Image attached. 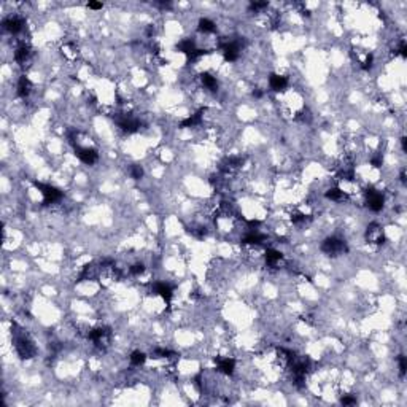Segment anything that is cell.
Returning <instances> with one entry per match:
<instances>
[{
    "instance_id": "6da1fadb",
    "label": "cell",
    "mask_w": 407,
    "mask_h": 407,
    "mask_svg": "<svg viewBox=\"0 0 407 407\" xmlns=\"http://www.w3.org/2000/svg\"><path fill=\"white\" fill-rule=\"evenodd\" d=\"M15 348L21 359H31L37 355V347L21 331H15Z\"/></svg>"
},
{
    "instance_id": "7a4b0ae2",
    "label": "cell",
    "mask_w": 407,
    "mask_h": 407,
    "mask_svg": "<svg viewBox=\"0 0 407 407\" xmlns=\"http://www.w3.org/2000/svg\"><path fill=\"white\" fill-rule=\"evenodd\" d=\"M320 248H322L323 253L328 255V256H339V255L347 253L348 246H347V242L342 237L331 236V237H326L323 240Z\"/></svg>"
},
{
    "instance_id": "3957f363",
    "label": "cell",
    "mask_w": 407,
    "mask_h": 407,
    "mask_svg": "<svg viewBox=\"0 0 407 407\" xmlns=\"http://www.w3.org/2000/svg\"><path fill=\"white\" fill-rule=\"evenodd\" d=\"M88 339L94 343L97 348H107L112 342V329L108 326H97L88 332Z\"/></svg>"
},
{
    "instance_id": "277c9868",
    "label": "cell",
    "mask_w": 407,
    "mask_h": 407,
    "mask_svg": "<svg viewBox=\"0 0 407 407\" xmlns=\"http://www.w3.org/2000/svg\"><path fill=\"white\" fill-rule=\"evenodd\" d=\"M33 185H35L37 190L42 193L43 205H53L64 197V194H62L61 190H57V188L51 186V185H45V183H40V181H33Z\"/></svg>"
},
{
    "instance_id": "5b68a950",
    "label": "cell",
    "mask_w": 407,
    "mask_h": 407,
    "mask_svg": "<svg viewBox=\"0 0 407 407\" xmlns=\"http://www.w3.org/2000/svg\"><path fill=\"white\" fill-rule=\"evenodd\" d=\"M366 204H368L369 210L377 213V212H380L383 209V205H385V196L382 194V191L369 188V190L366 191Z\"/></svg>"
},
{
    "instance_id": "8992f818",
    "label": "cell",
    "mask_w": 407,
    "mask_h": 407,
    "mask_svg": "<svg viewBox=\"0 0 407 407\" xmlns=\"http://www.w3.org/2000/svg\"><path fill=\"white\" fill-rule=\"evenodd\" d=\"M2 27L3 31H7L11 35H18L26 27V21L21 16H8L2 21Z\"/></svg>"
},
{
    "instance_id": "52a82bcc",
    "label": "cell",
    "mask_w": 407,
    "mask_h": 407,
    "mask_svg": "<svg viewBox=\"0 0 407 407\" xmlns=\"http://www.w3.org/2000/svg\"><path fill=\"white\" fill-rule=\"evenodd\" d=\"M366 240L372 245H382L385 242V234H383V228L379 223H371L366 229Z\"/></svg>"
},
{
    "instance_id": "ba28073f",
    "label": "cell",
    "mask_w": 407,
    "mask_h": 407,
    "mask_svg": "<svg viewBox=\"0 0 407 407\" xmlns=\"http://www.w3.org/2000/svg\"><path fill=\"white\" fill-rule=\"evenodd\" d=\"M75 154L78 156V159L86 165H93L99 161V153H97L94 148H88V147H80L75 145Z\"/></svg>"
},
{
    "instance_id": "9c48e42d",
    "label": "cell",
    "mask_w": 407,
    "mask_h": 407,
    "mask_svg": "<svg viewBox=\"0 0 407 407\" xmlns=\"http://www.w3.org/2000/svg\"><path fill=\"white\" fill-rule=\"evenodd\" d=\"M32 59V48L31 45L26 42H21L15 49V61L18 62L21 67L27 65Z\"/></svg>"
},
{
    "instance_id": "30bf717a",
    "label": "cell",
    "mask_w": 407,
    "mask_h": 407,
    "mask_svg": "<svg viewBox=\"0 0 407 407\" xmlns=\"http://www.w3.org/2000/svg\"><path fill=\"white\" fill-rule=\"evenodd\" d=\"M151 293L161 296L165 302L170 304L172 296H174V286H172L170 283H167V282H154L153 288H151Z\"/></svg>"
},
{
    "instance_id": "8fae6325",
    "label": "cell",
    "mask_w": 407,
    "mask_h": 407,
    "mask_svg": "<svg viewBox=\"0 0 407 407\" xmlns=\"http://www.w3.org/2000/svg\"><path fill=\"white\" fill-rule=\"evenodd\" d=\"M264 260H266V266L271 269H277L283 261V253L275 248H267L264 253Z\"/></svg>"
},
{
    "instance_id": "7c38bea8",
    "label": "cell",
    "mask_w": 407,
    "mask_h": 407,
    "mask_svg": "<svg viewBox=\"0 0 407 407\" xmlns=\"http://www.w3.org/2000/svg\"><path fill=\"white\" fill-rule=\"evenodd\" d=\"M288 78L283 77V75H277V73H272L271 77H269V88L275 93H280V91H285L288 88Z\"/></svg>"
},
{
    "instance_id": "4fadbf2b",
    "label": "cell",
    "mask_w": 407,
    "mask_h": 407,
    "mask_svg": "<svg viewBox=\"0 0 407 407\" xmlns=\"http://www.w3.org/2000/svg\"><path fill=\"white\" fill-rule=\"evenodd\" d=\"M16 94H18L21 99H27V97L32 94V83L26 75L19 77L18 84H16Z\"/></svg>"
},
{
    "instance_id": "5bb4252c",
    "label": "cell",
    "mask_w": 407,
    "mask_h": 407,
    "mask_svg": "<svg viewBox=\"0 0 407 407\" xmlns=\"http://www.w3.org/2000/svg\"><path fill=\"white\" fill-rule=\"evenodd\" d=\"M216 368L218 371L221 372V374H225V375H232L234 374V369H236V361H234L232 358H218L216 361Z\"/></svg>"
},
{
    "instance_id": "9a60e30c",
    "label": "cell",
    "mask_w": 407,
    "mask_h": 407,
    "mask_svg": "<svg viewBox=\"0 0 407 407\" xmlns=\"http://www.w3.org/2000/svg\"><path fill=\"white\" fill-rule=\"evenodd\" d=\"M200 83H202L204 88L210 91V93H218V88H220V83H218L216 77H213L209 72H205L200 75Z\"/></svg>"
},
{
    "instance_id": "2e32d148",
    "label": "cell",
    "mask_w": 407,
    "mask_h": 407,
    "mask_svg": "<svg viewBox=\"0 0 407 407\" xmlns=\"http://www.w3.org/2000/svg\"><path fill=\"white\" fill-rule=\"evenodd\" d=\"M325 197L332 200V202H343V200H347V193L342 191L341 188L334 186V188H329V190L325 193Z\"/></svg>"
},
{
    "instance_id": "e0dca14e",
    "label": "cell",
    "mask_w": 407,
    "mask_h": 407,
    "mask_svg": "<svg viewBox=\"0 0 407 407\" xmlns=\"http://www.w3.org/2000/svg\"><path fill=\"white\" fill-rule=\"evenodd\" d=\"M197 29H199V32H202V33H213L216 31V24L209 18H202V19H199Z\"/></svg>"
},
{
    "instance_id": "ac0fdd59",
    "label": "cell",
    "mask_w": 407,
    "mask_h": 407,
    "mask_svg": "<svg viewBox=\"0 0 407 407\" xmlns=\"http://www.w3.org/2000/svg\"><path fill=\"white\" fill-rule=\"evenodd\" d=\"M129 361H130V366H134V368H140L142 364H145L147 355L143 352H140V350H135V352L130 353Z\"/></svg>"
},
{
    "instance_id": "d6986e66",
    "label": "cell",
    "mask_w": 407,
    "mask_h": 407,
    "mask_svg": "<svg viewBox=\"0 0 407 407\" xmlns=\"http://www.w3.org/2000/svg\"><path fill=\"white\" fill-rule=\"evenodd\" d=\"M129 174H130V177H132L134 180H140V179H143V174H145V172H143V167H142V165L134 164V165H130Z\"/></svg>"
},
{
    "instance_id": "ffe728a7",
    "label": "cell",
    "mask_w": 407,
    "mask_h": 407,
    "mask_svg": "<svg viewBox=\"0 0 407 407\" xmlns=\"http://www.w3.org/2000/svg\"><path fill=\"white\" fill-rule=\"evenodd\" d=\"M145 272V266H143V262H135L129 267V275H132V277H140V275Z\"/></svg>"
},
{
    "instance_id": "44dd1931",
    "label": "cell",
    "mask_w": 407,
    "mask_h": 407,
    "mask_svg": "<svg viewBox=\"0 0 407 407\" xmlns=\"http://www.w3.org/2000/svg\"><path fill=\"white\" fill-rule=\"evenodd\" d=\"M396 361H398L399 375H401V377H404V375H406V369H407V361H406V357H404V355H399Z\"/></svg>"
},
{
    "instance_id": "7402d4cb",
    "label": "cell",
    "mask_w": 407,
    "mask_h": 407,
    "mask_svg": "<svg viewBox=\"0 0 407 407\" xmlns=\"http://www.w3.org/2000/svg\"><path fill=\"white\" fill-rule=\"evenodd\" d=\"M341 403H342L343 406L357 404V398H355V396H348V394H347V396H343V398H342V401H341Z\"/></svg>"
},
{
    "instance_id": "603a6c76",
    "label": "cell",
    "mask_w": 407,
    "mask_h": 407,
    "mask_svg": "<svg viewBox=\"0 0 407 407\" xmlns=\"http://www.w3.org/2000/svg\"><path fill=\"white\" fill-rule=\"evenodd\" d=\"M88 8H91V10H102V8H104V3H99V2H89V3H88Z\"/></svg>"
}]
</instances>
